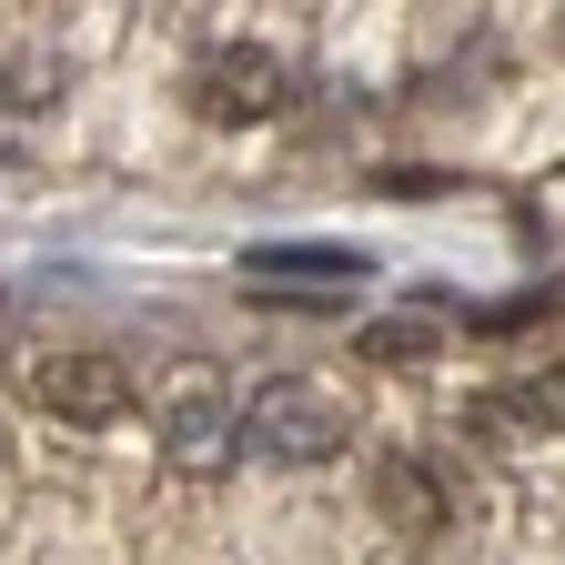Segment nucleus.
I'll return each instance as SVG.
<instances>
[{"instance_id": "f257e3e1", "label": "nucleus", "mask_w": 565, "mask_h": 565, "mask_svg": "<svg viewBox=\"0 0 565 565\" xmlns=\"http://www.w3.org/2000/svg\"><path fill=\"white\" fill-rule=\"evenodd\" d=\"M343 445H353V414L313 374H273L243 404V455H263V465H333Z\"/></svg>"}, {"instance_id": "f03ea898", "label": "nucleus", "mask_w": 565, "mask_h": 565, "mask_svg": "<svg viewBox=\"0 0 565 565\" xmlns=\"http://www.w3.org/2000/svg\"><path fill=\"white\" fill-rule=\"evenodd\" d=\"M152 445H162V465L172 475H223L233 455H243V404L212 384V374H182L172 384V404H162V424H152Z\"/></svg>"}, {"instance_id": "7ed1b4c3", "label": "nucleus", "mask_w": 565, "mask_h": 565, "mask_svg": "<svg viewBox=\"0 0 565 565\" xmlns=\"http://www.w3.org/2000/svg\"><path fill=\"white\" fill-rule=\"evenodd\" d=\"M282 102H294V61L282 51H263V41H223L202 71H192V111L202 121H273Z\"/></svg>"}, {"instance_id": "20e7f679", "label": "nucleus", "mask_w": 565, "mask_h": 565, "mask_svg": "<svg viewBox=\"0 0 565 565\" xmlns=\"http://www.w3.org/2000/svg\"><path fill=\"white\" fill-rule=\"evenodd\" d=\"M31 404L61 414V424H121L131 414V364L102 353V343H61V353L31 364Z\"/></svg>"}, {"instance_id": "39448f33", "label": "nucleus", "mask_w": 565, "mask_h": 565, "mask_svg": "<svg viewBox=\"0 0 565 565\" xmlns=\"http://www.w3.org/2000/svg\"><path fill=\"white\" fill-rule=\"evenodd\" d=\"M243 282L253 294H353V282H364V253L353 243H253L243 253Z\"/></svg>"}, {"instance_id": "423d86ee", "label": "nucleus", "mask_w": 565, "mask_h": 565, "mask_svg": "<svg viewBox=\"0 0 565 565\" xmlns=\"http://www.w3.org/2000/svg\"><path fill=\"white\" fill-rule=\"evenodd\" d=\"M445 505H455V494H445V475L424 465V455H384V465H374V515H384L404 545H435V535H445Z\"/></svg>"}, {"instance_id": "0eeeda50", "label": "nucleus", "mask_w": 565, "mask_h": 565, "mask_svg": "<svg viewBox=\"0 0 565 565\" xmlns=\"http://www.w3.org/2000/svg\"><path fill=\"white\" fill-rule=\"evenodd\" d=\"M364 353H374V364H424V353H435V333H424L414 313H394V323L364 333Z\"/></svg>"}]
</instances>
